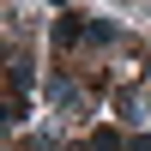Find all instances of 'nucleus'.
I'll return each mask as SVG.
<instances>
[{
    "instance_id": "f257e3e1",
    "label": "nucleus",
    "mask_w": 151,
    "mask_h": 151,
    "mask_svg": "<svg viewBox=\"0 0 151 151\" xmlns=\"http://www.w3.org/2000/svg\"><path fill=\"white\" fill-rule=\"evenodd\" d=\"M48 103L73 109V103H79V85H73V79H48Z\"/></svg>"
}]
</instances>
